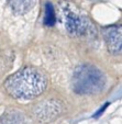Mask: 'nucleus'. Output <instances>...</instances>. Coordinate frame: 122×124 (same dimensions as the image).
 I'll return each mask as SVG.
<instances>
[{
  "label": "nucleus",
  "mask_w": 122,
  "mask_h": 124,
  "mask_svg": "<svg viewBox=\"0 0 122 124\" xmlns=\"http://www.w3.org/2000/svg\"><path fill=\"white\" fill-rule=\"evenodd\" d=\"M47 84L49 78L44 70L28 66L6 79L5 89L14 99L30 100L41 96L46 89Z\"/></svg>",
  "instance_id": "nucleus-1"
},
{
  "label": "nucleus",
  "mask_w": 122,
  "mask_h": 124,
  "mask_svg": "<svg viewBox=\"0 0 122 124\" xmlns=\"http://www.w3.org/2000/svg\"><path fill=\"white\" fill-rule=\"evenodd\" d=\"M106 86V76L94 65L84 64L78 66L72 78V88L78 94L89 96L102 91Z\"/></svg>",
  "instance_id": "nucleus-2"
},
{
  "label": "nucleus",
  "mask_w": 122,
  "mask_h": 124,
  "mask_svg": "<svg viewBox=\"0 0 122 124\" xmlns=\"http://www.w3.org/2000/svg\"><path fill=\"white\" fill-rule=\"evenodd\" d=\"M65 105L61 100L49 98L39 101L33 105L32 113L36 121L41 123H49L63 114Z\"/></svg>",
  "instance_id": "nucleus-3"
},
{
  "label": "nucleus",
  "mask_w": 122,
  "mask_h": 124,
  "mask_svg": "<svg viewBox=\"0 0 122 124\" xmlns=\"http://www.w3.org/2000/svg\"><path fill=\"white\" fill-rule=\"evenodd\" d=\"M62 14L66 31L72 36H85L89 34L90 31H92L94 26L88 21V19L77 14L71 8H63Z\"/></svg>",
  "instance_id": "nucleus-4"
},
{
  "label": "nucleus",
  "mask_w": 122,
  "mask_h": 124,
  "mask_svg": "<svg viewBox=\"0 0 122 124\" xmlns=\"http://www.w3.org/2000/svg\"><path fill=\"white\" fill-rule=\"evenodd\" d=\"M103 39L111 54H122V25H111L103 30Z\"/></svg>",
  "instance_id": "nucleus-5"
},
{
  "label": "nucleus",
  "mask_w": 122,
  "mask_h": 124,
  "mask_svg": "<svg viewBox=\"0 0 122 124\" xmlns=\"http://www.w3.org/2000/svg\"><path fill=\"white\" fill-rule=\"evenodd\" d=\"M0 124H32V120L21 110L10 109L0 116Z\"/></svg>",
  "instance_id": "nucleus-6"
},
{
  "label": "nucleus",
  "mask_w": 122,
  "mask_h": 124,
  "mask_svg": "<svg viewBox=\"0 0 122 124\" xmlns=\"http://www.w3.org/2000/svg\"><path fill=\"white\" fill-rule=\"evenodd\" d=\"M8 3L14 13L22 16L33 9L36 0H8Z\"/></svg>",
  "instance_id": "nucleus-7"
},
{
  "label": "nucleus",
  "mask_w": 122,
  "mask_h": 124,
  "mask_svg": "<svg viewBox=\"0 0 122 124\" xmlns=\"http://www.w3.org/2000/svg\"><path fill=\"white\" fill-rule=\"evenodd\" d=\"M56 21V16H55L54 8L52 3L47 2L45 6V16H44V24L46 26H53Z\"/></svg>",
  "instance_id": "nucleus-8"
},
{
  "label": "nucleus",
  "mask_w": 122,
  "mask_h": 124,
  "mask_svg": "<svg viewBox=\"0 0 122 124\" xmlns=\"http://www.w3.org/2000/svg\"><path fill=\"white\" fill-rule=\"evenodd\" d=\"M108 105H109V103H106V104H105V105H102V108H101L100 110H99L97 113H95V115H94V116H95V117H98V116H100V114H101V113H102L105 110H106V109H107V107H108Z\"/></svg>",
  "instance_id": "nucleus-9"
}]
</instances>
